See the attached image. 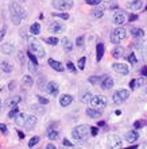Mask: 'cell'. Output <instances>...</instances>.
<instances>
[{
	"instance_id": "1",
	"label": "cell",
	"mask_w": 147,
	"mask_h": 149,
	"mask_svg": "<svg viewBox=\"0 0 147 149\" xmlns=\"http://www.w3.org/2000/svg\"><path fill=\"white\" fill-rule=\"evenodd\" d=\"M10 12H11V20L14 22V24H20L22 20L27 16L26 10L18 1H12L10 4Z\"/></svg>"
},
{
	"instance_id": "2",
	"label": "cell",
	"mask_w": 147,
	"mask_h": 149,
	"mask_svg": "<svg viewBox=\"0 0 147 149\" xmlns=\"http://www.w3.org/2000/svg\"><path fill=\"white\" fill-rule=\"evenodd\" d=\"M89 130L90 127L86 125H78L76 126L72 132V137L74 138V141L80 142V144H84V142L88 140V136H89Z\"/></svg>"
},
{
	"instance_id": "3",
	"label": "cell",
	"mask_w": 147,
	"mask_h": 149,
	"mask_svg": "<svg viewBox=\"0 0 147 149\" xmlns=\"http://www.w3.org/2000/svg\"><path fill=\"white\" fill-rule=\"evenodd\" d=\"M30 52L32 54L37 56V57H45V54H46V52H45L43 46L41 45V42L35 38L30 39Z\"/></svg>"
},
{
	"instance_id": "4",
	"label": "cell",
	"mask_w": 147,
	"mask_h": 149,
	"mask_svg": "<svg viewBox=\"0 0 147 149\" xmlns=\"http://www.w3.org/2000/svg\"><path fill=\"white\" fill-rule=\"evenodd\" d=\"M89 103L92 104V107L100 110V109H104V107L107 106V98H105L104 95H95V96L90 98Z\"/></svg>"
},
{
	"instance_id": "5",
	"label": "cell",
	"mask_w": 147,
	"mask_h": 149,
	"mask_svg": "<svg viewBox=\"0 0 147 149\" xmlns=\"http://www.w3.org/2000/svg\"><path fill=\"white\" fill-rule=\"evenodd\" d=\"M126 30H124L123 27H117L115 29L112 31V34H111V42L115 43V45H119L120 41H123L124 38H126Z\"/></svg>"
},
{
	"instance_id": "6",
	"label": "cell",
	"mask_w": 147,
	"mask_h": 149,
	"mask_svg": "<svg viewBox=\"0 0 147 149\" xmlns=\"http://www.w3.org/2000/svg\"><path fill=\"white\" fill-rule=\"evenodd\" d=\"M53 6L59 11H68L73 7V0H54Z\"/></svg>"
},
{
	"instance_id": "7",
	"label": "cell",
	"mask_w": 147,
	"mask_h": 149,
	"mask_svg": "<svg viewBox=\"0 0 147 149\" xmlns=\"http://www.w3.org/2000/svg\"><path fill=\"white\" fill-rule=\"evenodd\" d=\"M130 96V91L128 90H119L113 94V102L115 103H123L126 99Z\"/></svg>"
},
{
	"instance_id": "8",
	"label": "cell",
	"mask_w": 147,
	"mask_h": 149,
	"mask_svg": "<svg viewBox=\"0 0 147 149\" xmlns=\"http://www.w3.org/2000/svg\"><path fill=\"white\" fill-rule=\"evenodd\" d=\"M107 142H108L109 148H113V149L121 148V138H120L119 136H116V134H111V136H108Z\"/></svg>"
},
{
	"instance_id": "9",
	"label": "cell",
	"mask_w": 147,
	"mask_h": 149,
	"mask_svg": "<svg viewBox=\"0 0 147 149\" xmlns=\"http://www.w3.org/2000/svg\"><path fill=\"white\" fill-rule=\"evenodd\" d=\"M100 86L103 90H111L113 87V79L111 76H103L100 81Z\"/></svg>"
},
{
	"instance_id": "10",
	"label": "cell",
	"mask_w": 147,
	"mask_h": 149,
	"mask_svg": "<svg viewBox=\"0 0 147 149\" xmlns=\"http://www.w3.org/2000/svg\"><path fill=\"white\" fill-rule=\"evenodd\" d=\"M49 31L53 33V34H58V33H63L65 31V24L58 23V22H54L49 26Z\"/></svg>"
},
{
	"instance_id": "11",
	"label": "cell",
	"mask_w": 147,
	"mask_h": 149,
	"mask_svg": "<svg viewBox=\"0 0 147 149\" xmlns=\"http://www.w3.org/2000/svg\"><path fill=\"white\" fill-rule=\"evenodd\" d=\"M58 136H59V130H58V127H57V126L54 127V125H51L50 127L47 129V137H49V140L54 141V140H57V138H58Z\"/></svg>"
},
{
	"instance_id": "12",
	"label": "cell",
	"mask_w": 147,
	"mask_h": 149,
	"mask_svg": "<svg viewBox=\"0 0 147 149\" xmlns=\"http://www.w3.org/2000/svg\"><path fill=\"white\" fill-rule=\"evenodd\" d=\"M112 67H113V69H115V72H117V73H120V74H127L128 72H130V68H128L126 64L115 63Z\"/></svg>"
},
{
	"instance_id": "13",
	"label": "cell",
	"mask_w": 147,
	"mask_h": 149,
	"mask_svg": "<svg viewBox=\"0 0 147 149\" xmlns=\"http://www.w3.org/2000/svg\"><path fill=\"white\" fill-rule=\"evenodd\" d=\"M37 121H38V119H37V117H35V115H27V118H26V121H24V127H26V129H32V127H34L35 125H37Z\"/></svg>"
},
{
	"instance_id": "14",
	"label": "cell",
	"mask_w": 147,
	"mask_h": 149,
	"mask_svg": "<svg viewBox=\"0 0 147 149\" xmlns=\"http://www.w3.org/2000/svg\"><path fill=\"white\" fill-rule=\"evenodd\" d=\"M127 7L132 11H138L140 8L143 7V0H132V1H128Z\"/></svg>"
},
{
	"instance_id": "15",
	"label": "cell",
	"mask_w": 147,
	"mask_h": 149,
	"mask_svg": "<svg viewBox=\"0 0 147 149\" xmlns=\"http://www.w3.org/2000/svg\"><path fill=\"white\" fill-rule=\"evenodd\" d=\"M124 138H126V141L127 142H136L138 141V138H139V133L135 132V130H132V132H127V133L124 134Z\"/></svg>"
},
{
	"instance_id": "16",
	"label": "cell",
	"mask_w": 147,
	"mask_h": 149,
	"mask_svg": "<svg viewBox=\"0 0 147 149\" xmlns=\"http://www.w3.org/2000/svg\"><path fill=\"white\" fill-rule=\"evenodd\" d=\"M47 91H49V94L53 95V96H57L59 92V87L58 84L55 81H50L49 84H47Z\"/></svg>"
},
{
	"instance_id": "17",
	"label": "cell",
	"mask_w": 147,
	"mask_h": 149,
	"mask_svg": "<svg viewBox=\"0 0 147 149\" xmlns=\"http://www.w3.org/2000/svg\"><path fill=\"white\" fill-rule=\"evenodd\" d=\"M72 102H73V96H72V95H69V94H63L61 98H59V104H61L62 107L69 106Z\"/></svg>"
},
{
	"instance_id": "18",
	"label": "cell",
	"mask_w": 147,
	"mask_h": 149,
	"mask_svg": "<svg viewBox=\"0 0 147 149\" xmlns=\"http://www.w3.org/2000/svg\"><path fill=\"white\" fill-rule=\"evenodd\" d=\"M47 63H49V65H50V67L53 68L54 71H57V72H62L63 69H65V67H63L59 61H55V60H53V58H50Z\"/></svg>"
},
{
	"instance_id": "19",
	"label": "cell",
	"mask_w": 147,
	"mask_h": 149,
	"mask_svg": "<svg viewBox=\"0 0 147 149\" xmlns=\"http://www.w3.org/2000/svg\"><path fill=\"white\" fill-rule=\"evenodd\" d=\"M104 11H105V8L103 7L101 4H97L92 10V15L95 16V18H101V16L104 15Z\"/></svg>"
},
{
	"instance_id": "20",
	"label": "cell",
	"mask_w": 147,
	"mask_h": 149,
	"mask_svg": "<svg viewBox=\"0 0 147 149\" xmlns=\"http://www.w3.org/2000/svg\"><path fill=\"white\" fill-rule=\"evenodd\" d=\"M104 52H105L104 43H97V45H96V60H97V61H100V60L103 58Z\"/></svg>"
},
{
	"instance_id": "21",
	"label": "cell",
	"mask_w": 147,
	"mask_h": 149,
	"mask_svg": "<svg viewBox=\"0 0 147 149\" xmlns=\"http://www.w3.org/2000/svg\"><path fill=\"white\" fill-rule=\"evenodd\" d=\"M124 20H126V18H124V14L121 11H117V12H115L113 14V22L116 24H123L124 23Z\"/></svg>"
},
{
	"instance_id": "22",
	"label": "cell",
	"mask_w": 147,
	"mask_h": 149,
	"mask_svg": "<svg viewBox=\"0 0 147 149\" xmlns=\"http://www.w3.org/2000/svg\"><path fill=\"white\" fill-rule=\"evenodd\" d=\"M123 56H124V49L120 46V45H116L112 50V57H115V58H120V57H123Z\"/></svg>"
},
{
	"instance_id": "23",
	"label": "cell",
	"mask_w": 147,
	"mask_h": 149,
	"mask_svg": "<svg viewBox=\"0 0 147 149\" xmlns=\"http://www.w3.org/2000/svg\"><path fill=\"white\" fill-rule=\"evenodd\" d=\"M1 52L4 54H11V53L15 52V47L11 43H4V45H1Z\"/></svg>"
},
{
	"instance_id": "24",
	"label": "cell",
	"mask_w": 147,
	"mask_h": 149,
	"mask_svg": "<svg viewBox=\"0 0 147 149\" xmlns=\"http://www.w3.org/2000/svg\"><path fill=\"white\" fill-rule=\"evenodd\" d=\"M86 115L93 118V119H97V118L101 117V111H97L95 109H86Z\"/></svg>"
},
{
	"instance_id": "25",
	"label": "cell",
	"mask_w": 147,
	"mask_h": 149,
	"mask_svg": "<svg viewBox=\"0 0 147 149\" xmlns=\"http://www.w3.org/2000/svg\"><path fill=\"white\" fill-rule=\"evenodd\" d=\"M62 43H63V49H65L66 52H70L73 49V43H72V41H70L68 37H65V38L62 39Z\"/></svg>"
},
{
	"instance_id": "26",
	"label": "cell",
	"mask_w": 147,
	"mask_h": 149,
	"mask_svg": "<svg viewBox=\"0 0 147 149\" xmlns=\"http://www.w3.org/2000/svg\"><path fill=\"white\" fill-rule=\"evenodd\" d=\"M131 34L135 38H142V37L144 36V31L142 30V29H136V27H132L131 29Z\"/></svg>"
},
{
	"instance_id": "27",
	"label": "cell",
	"mask_w": 147,
	"mask_h": 149,
	"mask_svg": "<svg viewBox=\"0 0 147 149\" xmlns=\"http://www.w3.org/2000/svg\"><path fill=\"white\" fill-rule=\"evenodd\" d=\"M22 83H23V86H26V87H31L32 83H34V80H32V77H31L30 74H24L23 79H22Z\"/></svg>"
},
{
	"instance_id": "28",
	"label": "cell",
	"mask_w": 147,
	"mask_h": 149,
	"mask_svg": "<svg viewBox=\"0 0 147 149\" xmlns=\"http://www.w3.org/2000/svg\"><path fill=\"white\" fill-rule=\"evenodd\" d=\"M26 118H27V114H18L15 117V122L18 125H24V121H26Z\"/></svg>"
},
{
	"instance_id": "29",
	"label": "cell",
	"mask_w": 147,
	"mask_h": 149,
	"mask_svg": "<svg viewBox=\"0 0 147 149\" xmlns=\"http://www.w3.org/2000/svg\"><path fill=\"white\" fill-rule=\"evenodd\" d=\"M20 100H22V98H20V96H14V98H11L10 100H8V106H10V107L18 106V104L20 103Z\"/></svg>"
},
{
	"instance_id": "30",
	"label": "cell",
	"mask_w": 147,
	"mask_h": 149,
	"mask_svg": "<svg viewBox=\"0 0 147 149\" xmlns=\"http://www.w3.org/2000/svg\"><path fill=\"white\" fill-rule=\"evenodd\" d=\"M0 68H1V71L6 72V73H10V72L12 71L11 65H10L7 61H1V63H0Z\"/></svg>"
},
{
	"instance_id": "31",
	"label": "cell",
	"mask_w": 147,
	"mask_h": 149,
	"mask_svg": "<svg viewBox=\"0 0 147 149\" xmlns=\"http://www.w3.org/2000/svg\"><path fill=\"white\" fill-rule=\"evenodd\" d=\"M30 31H31V34H34V36L39 34V31H41V24L39 23H32L30 26Z\"/></svg>"
},
{
	"instance_id": "32",
	"label": "cell",
	"mask_w": 147,
	"mask_h": 149,
	"mask_svg": "<svg viewBox=\"0 0 147 149\" xmlns=\"http://www.w3.org/2000/svg\"><path fill=\"white\" fill-rule=\"evenodd\" d=\"M53 16L61 18V19H63V20L69 19V14H68V12H53Z\"/></svg>"
},
{
	"instance_id": "33",
	"label": "cell",
	"mask_w": 147,
	"mask_h": 149,
	"mask_svg": "<svg viewBox=\"0 0 147 149\" xmlns=\"http://www.w3.org/2000/svg\"><path fill=\"white\" fill-rule=\"evenodd\" d=\"M88 80H89V83H90V84L96 86V84H99V83L101 81V77H99V76H90Z\"/></svg>"
},
{
	"instance_id": "34",
	"label": "cell",
	"mask_w": 147,
	"mask_h": 149,
	"mask_svg": "<svg viewBox=\"0 0 147 149\" xmlns=\"http://www.w3.org/2000/svg\"><path fill=\"white\" fill-rule=\"evenodd\" d=\"M45 42L49 43V45H57V43H58V38H55V37H49V38H45Z\"/></svg>"
},
{
	"instance_id": "35",
	"label": "cell",
	"mask_w": 147,
	"mask_h": 149,
	"mask_svg": "<svg viewBox=\"0 0 147 149\" xmlns=\"http://www.w3.org/2000/svg\"><path fill=\"white\" fill-rule=\"evenodd\" d=\"M18 114H19V109H18V106H15V107H12V110H10L8 117H10V118H15Z\"/></svg>"
},
{
	"instance_id": "36",
	"label": "cell",
	"mask_w": 147,
	"mask_h": 149,
	"mask_svg": "<svg viewBox=\"0 0 147 149\" xmlns=\"http://www.w3.org/2000/svg\"><path fill=\"white\" fill-rule=\"evenodd\" d=\"M103 3H105V6L109 8H115L116 7V3H115V0H100Z\"/></svg>"
},
{
	"instance_id": "37",
	"label": "cell",
	"mask_w": 147,
	"mask_h": 149,
	"mask_svg": "<svg viewBox=\"0 0 147 149\" xmlns=\"http://www.w3.org/2000/svg\"><path fill=\"white\" fill-rule=\"evenodd\" d=\"M27 56H28V58H30V61H31V63H34L35 65H38V58H37V56H35V54H32V53H31L30 50H28Z\"/></svg>"
},
{
	"instance_id": "38",
	"label": "cell",
	"mask_w": 147,
	"mask_h": 149,
	"mask_svg": "<svg viewBox=\"0 0 147 149\" xmlns=\"http://www.w3.org/2000/svg\"><path fill=\"white\" fill-rule=\"evenodd\" d=\"M38 142H39V137H38V136H35V137H32L30 140V142H28V146H30V148H32V146H35L37 144H38Z\"/></svg>"
},
{
	"instance_id": "39",
	"label": "cell",
	"mask_w": 147,
	"mask_h": 149,
	"mask_svg": "<svg viewBox=\"0 0 147 149\" xmlns=\"http://www.w3.org/2000/svg\"><path fill=\"white\" fill-rule=\"evenodd\" d=\"M85 61H86V58L85 57H81V58L78 60V68H80V69H84V68H85Z\"/></svg>"
},
{
	"instance_id": "40",
	"label": "cell",
	"mask_w": 147,
	"mask_h": 149,
	"mask_svg": "<svg viewBox=\"0 0 147 149\" xmlns=\"http://www.w3.org/2000/svg\"><path fill=\"white\" fill-rule=\"evenodd\" d=\"M127 60L130 61L131 64H136V57H135V53H130L127 57Z\"/></svg>"
},
{
	"instance_id": "41",
	"label": "cell",
	"mask_w": 147,
	"mask_h": 149,
	"mask_svg": "<svg viewBox=\"0 0 147 149\" xmlns=\"http://www.w3.org/2000/svg\"><path fill=\"white\" fill-rule=\"evenodd\" d=\"M37 98H38V100H39L41 104H49V102H50V100H49L47 98H45V96H37Z\"/></svg>"
},
{
	"instance_id": "42",
	"label": "cell",
	"mask_w": 147,
	"mask_h": 149,
	"mask_svg": "<svg viewBox=\"0 0 147 149\" xmlns=\"http://www.w3.org/2000/svg\"><path fill=\"white\" fill-rule=\"evenodd\" d=\"M76 45H77V46H80V47L84 46V37H82V36L78 37V38L76 39Z\"/></svg>"
},
{
	"instance_id": "43",
	"label": "cell",
	"mask_w": 147,
	"mask_h": 149,
	"mask_svg": "<svg viewBox=\"0 0 147 149\" xmlns=\"http://www.w3.org/2000/svg\"><path fill=\"white\" fill-rule=\"evenodd\" d=\"M90 98H92V95L89 94V92H86L85 95H84V96H82V103H86V102H89V100H90Z\"/></svg>"
},
{
	"instance_id": "44",
	"label": "cell",
	"mask_w": 147,
	"mask_h": 149,
	"mask_svg": "<svg viewBox=\"0 0 147 149\" xmlns=\"http://www.w3.org/2000/svg\"><path fill=\"white\" fill-rule=\"evenodd\" d=\"M89 132H90V134H92L93 137H96L97 134H99V129H97L96 126H92V127H90V130H89Z\"/></svg>"
},
{
	"instance_id": "45",
	"label": "cell",
	"mask_w": 147,
	"mask_h": 149,
	"mask_svg": "<svg viewBox=\"0 0 147 149\" xmlns=\"http://www.w3.org/2000/svg\"><path fill=\"white\" fill-rule=\"evenodd\" d=\"M144 79H142V77H139V79H136L135 80V86H138V87H140V86H144Z\"/></svg>"
},
{
	"instance_id": "46",
	"label": "cell",
	"mask_w": 147,
	"mask_h": 149,
	"mask_svg": "<svg viewBox=\"0 0 147 149\" xmlns=\"http://www.w3.org/2000/svg\"><path fill=\"white\" fill-rule=\"evenodd\" d=\"M144 126V121H136L135 123H134V127L135 129H139V127H143Z\"/></svg>"
},
{
	"instance_id": "47",
	"label": "cell",
	"mask_w": 147,
	"mask_h": 149,
	"mask_svg": "<svg viewBox=\"0 0 147 149\" xmlns=\"http://www.w3.org/2000/svg\"><path fill=\"white\" fill-rule=\"evenodd\" d=\"M66 68H68V69H69L70 72H76V67H74V64H73V63H70V61H69L68 64H66Z\"/></svg>"
},
{
	"instance_id": "48",
	"label": "cell",
	"mask_w": 147,
	"mask_h": 149,
	"mask_svg": "<svg viewBox=\"0 0 147 149\" xmlns=\"http://www.w3.org/2000/svg\"><path fill=\"white\" fill-rule=\"evenodd\" d=\"M86 4H89V6H97V4H100L101 1L100 0H85Z\"/></svg>"
},
{
	"instance_id": "49",
	"label": "cell",
	"mask_w": 147,
	"mask_h": 149,
	"mask_svg": "<svg viewBox=\"0 0 147 149\" xmlns=\"http://www.w3.org/2000/svg\"><path fill=\"white\" fill-rule=\"evenodd\" d=\"M6 33H7V26H3V27H1V30H0V41L4 38Z\"/></svg>"
},
{
	"instance_id": "50",
	"label": "cell",
	"mask_w": 147,
	"mask_h": 149,
	"mask_svg": "<svg viewBox=\"0 0 147 149\" xmlns=\"http://www.w3.org/2000/svg\"><path fill=\"white\" fill-rule=\"evenodd\" d=\"M62 145H63V146H69V148H73L74 144H72V142H70L69 140H66V138H65V140L62 141Z\"/></svg>"
},
{
	"instance_id": "51",
	"label": "cell",
	"mask_w": 147,
	"mask_h": 149,
	"mask_svg": "<svg viewBox=\"0 0 147 149\" xmlns=\"http://www.w3.org/2000/svg\"><path fill=\"white\" fill-rule=\"evenodd\" d=\"M0 132L3 134H7L8 133V129H7V126L4 125V123H0Z\"/></svg>"
},
{
	"instance_id": "52",
	"label": "cell",
	"mask_w": 147,
	"mask_h": 149,
	"mask_svg": "<svg viewBox=\"0 0 147 149\" xmlns=\"http://www.w3.org/2000/svg\"><path fill=\"white\" fill-rule=\"evenodd\" d=\"M28 69H30V72H37V65L30 61V67H28Z\"/></svg>"
},
{
	"instance_id": "53",
	"label": "cell",
	"mask_w": 147,
	"mask_h": 149,
	"mask_svg": "<svg viewBox=\"0 0 147 149\" xmlns=\"http://www.w3.org/2000/svg\"><path fill=\"white\" fill-rule=\"evenodd\" d=\"M138 19V15H134V14H131V15L128 16V22H134V20Z\"/></svg>"
},
{
	"instance_id": "54",
	"label": "cell",
	"mask_w": 147,
	"mask_h": 149,
	"mask_svg": "<svg viewBox=\"0 0 147 149\" xmlns=\"http://www.w3.org/2000/svg\"><path fill=\"white\" fill-rule=\"evenodd\" d=\"M140 73H142L143 76H146V77H147V67H143V68H142V71H140Z\"/></svg>"
},
{
	"instance_id": "55",
	"label": "cell",
	"mask_w": 147,
	"mask_h": 149,
	"mask_svg": "<svg viewBox=\"0 0 147 149\" xmlns=\"http://www.w3.org/2000/svg\"><path fill=\"white\" fill-rule=\"evenodd\" d=\"M135 80H131V81H130V88H131V90H134V88H135Z\"/></svg>"
},
{
	"instance_id": "56",
	"label": "cell",
	"mask_w": 147,
	"mask_h": 149,
	"mask_svg": "<svg viewBox=\"0 0 147 149\" xmlns=\"http://www.w3.org/2000/svg\"><path fill=\"white\" fill-rule=\"evenodd\" d=\"M46 148L47 149H55V145H53V144H47Z\"/></svg>"
},
{
	"instance_id": "57",
	"label": "cell",
	"mask_w": 147,
	"mask_h": 149,
	"mask_svg": "<svg viewBox=\"0 0 147 149\" xmlns=\"http://www.w3.org/2000/svg\"><path fill=\"white\" fill-rule=\"evenodd\" d=\"M18 136H19V138H22V140L24 138V133H22V132H18Z\"/></svg>"
},
{
	"instance_id": "58",
	"label": "cell",
	"mask_w": 147,
	"mask_h": 149,
	"mask_svg": "<svg viewBox=\"0 0 147 149\" xmlns=\"http://www.w3.org/2000/svg\"><path fill=\"white\" fill-rule=\"evenodd\" d=\"M115 114H116V115H120V114H121V111H120V110H116V113H115Z\"/></svg>"
},
{
	"instance_id": "59",
	"label": "cell",
	"mask_w": 147,
	"mask_h": 149,
	"mask_svg": "<svg viewBox=\"0 0 147 149\" xmlns=\"http://www.w3.org/2000/svg\"><path fill=\"white\" fill-rule=\"evenodd\" d=\"M0 110H1V99H0Z\"/></svg>"
},
{
	"instance_id": "60",
	"label": "cell",
	"mask_w": 147,
	"mask_h": 149,
	"mask_svg": "<svg viewBox=\"0 0 147 149\" xmlns=\"http://www.w3.org/2000/svg\"><path fill=\"white\" fill-rule=\"evenodd\" d=\"M146 94H147V91H146Z\"/></svg>"
}]
</instances>
